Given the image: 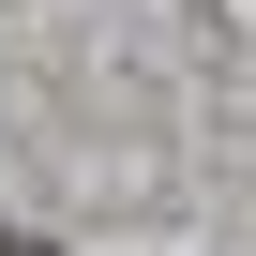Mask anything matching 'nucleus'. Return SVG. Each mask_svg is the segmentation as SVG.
<instances>
[{"label": "nucleus", "mask_w": 256, "mask_h": 256, "mask_svg": "<svg viewBox=\"0 0 256 256\" xmlns=\"http://www.w3.org/2000/svg\"><path fill=\"white\" fill-rule=\"evenodd\" d=\"M0 256H60V241H16V226H0Z\"/></svg>", "instance_id": "nucleus-1"}]
</instances>
